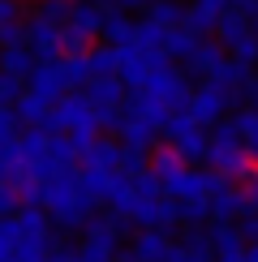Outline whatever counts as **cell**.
Segmentation results:
<instances>
[{
	"label": "cell",
	"mask_w": 258,
	"mask_h": 262,
	"mask_svg": "<svg viewBox=\"0 0 258 262\" xmlns=\"http://www.w3.org/2000/svg\"><path fill=\"white\" fill-rule=\"evenodd\" d=\"M39 206L52 215V224H56V228H69V232H78V228H82V232H86L91 220H95V211H99V198L82 185L78 172H64V177L43 185Z\"/></svg>",
	"instance_id": "1"
},
{
	"label": "cell",
	"mask_w": 258,
	"mask_h": 262,
	"mask_svg": "<svg viewBox=\"0 0 258 262\" xmlns=\"http://www.w3.org/2000/svg\"><path fill=\"white\" fill-rule=\"evenodd\" d=\"M207 163L220 172L224 181H245L250 185L258 177V155L245 146V138H241V129H236L232 116L211 129V159Z\"/></svg>",
	"instance_id": "2"
},
{
	"label": "cell",
	"mask_w": 258,
	"mask_h": 262,
	"mask_svg": "<svg viewBox=\"0 0 258 262\" xmlns=\"http://www.w3.org/2000/svg\"><path fill=\"white\" fill-rule=\"evenodd\" d=\"M215 39H220V48L228 52L232 60H241V64H254V60H258V21H254V17L228 9V13L220 17Z\"/></svg>",
	"instance_id": "3"
},
{
	"label": "cell",
	"mask_w": 258,
	"mask_h": 262,
	"mask_svg": "<svg viewBox=\"0 0 258 262\" xmlns=\"http://www.w3.org/2000/svg\"><path fill=\"white\" fill-rule=\"evenodd\" d=\"M164 138H168V146L177 150V155H185L189 163L211 159V129L202 125V121H193L189 112L172 116V121L164 125Z\"/></svg>",
	"instance_id": "4"
},
{
	"label": "cell",
	"mask_w": 258,
	"mask_h": 262,
	"mask_svg": "<svg viewBox=\"0 0 258 262\" xmlns=\"http://www.w3.org/2000/svg\"><path fill=\"white\" fill-rule=\"evenodd\" d=\"M26 48L35 52L39 60H56L64 56V26L60 21H52V17H43L39 9L26 17Z\"/></svg>",
	"instance_id": "5"
},
{
	"label": "cell",
	"mask_w": 258,
	"mask_h": 262,
	"mask_svg": "<svg viewBox=\"0 0 258 262\" xmlns=\"http://www.w3.org/2000/svg\"><path fill=\"white\" fill-rule=\"evenodd\" d=\"M228 107H236L232 95L220 91L215 82H198L193 86V99H189V116L193 121H202L207 129H215L220 121H228Z\"/></svg>",
	"instance_id": "6"
},
{
	"label": "cell",
	"mask_w": 258,
	"mask_h": 262,
	"mask_svg": "<svg viewBox=\"0 0 258 262\" xmlns=\"http://www.w3.org/2000/svg\"><path fill=\"white\" fill-rule=\"evenodd\" d=\"M121 220L116 215H95L91 220V228H86V241H82V249L86 254H95V258H107L112 262L116 254H121Z\"/></svg>",
	"instance_id": "7"
},
{
	"label": "cell",
	"mask_w": 258,
	"mask_h": 262,
	"mask_svg": "<svg viewBox=\"0 0 258 262\" xmlns=\"http://www.w3.org/2000/svg\"><path fill=\"white\" fill-rule=\"evenodd\" d=\"M172 254H177V241L168 236V228H146L121 254V262H172Z\"/></svg>",
	"instance_id": "8"
},
{
	"label": "cell",
	"mask_w": 258,
	"mask_h": 262,
	"mask_svg": "<svg viewBox=\"0 0 258 262\" xmlns=\"http://www.w3.org/2000/svg\"><path fill=\"white\" fill-rule=\"evenodd\" d=\"M250 211H254L250 193H245V189H236V185L228 181L220 193H215V202H211V224H241Z\"/></svg>",
	"instance_id": "9"
},
{
	"label": "cell",
	"mask_w": 258,
	"mask_h": 262,
	"mask_svg": "<svg viewBox=\"0 0 258 262\" xmlns=\"http://www.w3.org/2000/svg\"><path fill=\"white\" fill-rule=\"evenodd\" d=\"M116 134H121V146L125 150H146L155 146V138H159V129L150 125V121H142V116H134V112H125V121H121V129H116Z\"/></svg>",
	"instance_id": "10"
},
{
	"label": "cell",
	"mask_w": 258,
	"mask_h": 262,
	"mask_svg": "<svg viewBox=\"0 0 258 262\" xmlns=\"http://www.w3.org/2000/svg\"><path fill=\"white\" fill-rule=\"evenodd\" d=\"M138 39V17L125 13V9H107V21H103V43L107 48H129Z\"/></svg>",
	"instance_id": "11"
},
{
	"label": "cell",
	"mask_w": 258,
	"mask_h": 262,
	"mask_svg": "<svg viewBox=\"0 0 258 262\" xmlns=\"http://www.w3.org/2000/svg\"><path fill=\"white\" fill-rule=\"evenodd\" d=\"M211 245H215V258H232V254H241L250 241H245L241 224H211Z\"/></svg>",
	"instance_id": "12"
},
{
	"label": "cell",
	"mask_w": 258,
	"mask_h": 262,
	"mask_svg": "<svg viewBox=\"0 0 258 262\" xmlns=\"http://www.w3.org/2000/svg\"><path fill=\"white\" fill-rule=\"evenodd\" d=\"M146 17H150V21H159L164 30H177V26H185L189 5H181V0H155V5L146 9Z\"/></svg>",
	"instance_id": "13"
},
{
	"label": "cell",
	"mask_w": 258,
	"mask_h": 262,
	"mask_svg": "<svg viewBox=\"0 0 258 262\" xmlns=\"http://www.w3.org/2000/svg\"><path fill=\"white\" fill-rule=\"evenodd\" d=\"M236 129H241V138H245V146L258 155V107H245V112H236L232 116Z\"/></svg>",
	"instance_id": "14"
},
{
	"label": "cell",
	"mask_w": 258,
	"mask_h": 262,
	"mask_svg": "<svg viewBox=\"0 0 258 262\" xmlns=\"http://www.w3.org/2000/svg\"><path fill=\"white\" fill-rule=\"evenodd\" d=\"M220 262H258V245H245L241 254H232V258H220Z\"/></svg>",
	"instance_id": "15"
},
{
	"label": "cell",
	"mask_w": 258,
	"mask_h": 262,
	"mask_svg": "<svg viewBox=\"0 0 258 262\" xmlns=\"http://www.w3.org/2000/svg\"><path fill=\"white\" fill-rule=\"evenodd\" d=\"M155 0H116V9H125V13H134V9H150Z\"/></svg>",
	"instance_id": "16"
},
{
	"label": "cell",
	"mask_w": 258,
	"mask_h": 262,
	"mask_svg": "<svg viewBox=\"0 0 258 262\" xmlns=\"http://www.w3.org/2000/svg\"><path fill=\"white\" fill-rule=\"evenodd\" d=\"M245 193H250V202H254V211H258V177L250 181V189H245Z\"/></svg>",
	"instance_id": "17"
},
{
	"label": "cell",
	"mask_w": 258,
	"mask_h": 262,
	"mask_svg": "<svg viewBox=\"0 0 258 262\" xmlns=\"http://www.w3.org/2000/svg\"><path fill=\"white\" fill-rule=\"evenodd\" d=\"M64 5H78V0H64Z\"/></svg>",
	"instance_id": "18"
}]
</instances>
